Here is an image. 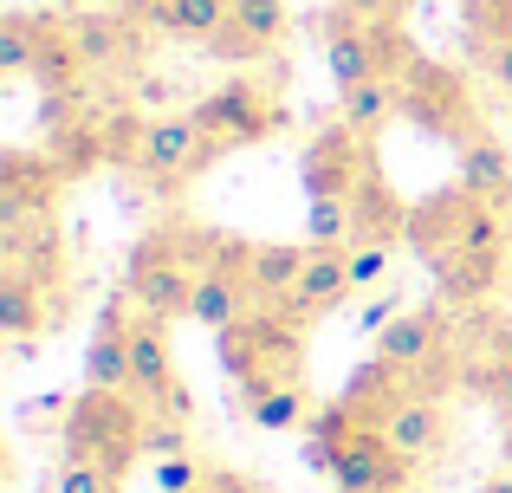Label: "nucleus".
Masks as SVG:
<instances>
[{
    "label": "nucleus",
    "mask_w": 512,
    "mask_h": 493,
    "mask_svg": "<svg viewBox=\"0 0 512 493\" xmlns=\"http://www.w3.org/2000/svg\"><path fill=\"white\" fill-rule=\"evenodd\" d=\"M506 241H512V215H506Z\"/></svg>",
    "instance_id": "nucleus-37"
},
{
    "label": "nucleus",
    "mask_w": 512,
    "mask_h": 493,
    "mask_svg": "<svg viewBox=\"0 0 512 493\" xmlns=\"http://www.w3.org/2000/svg\"><path fill=\"white\" fill-rule=\"evenodd\" d=\"M247 422L266 429V435L299 429V422H312V396H305V383H279V390H266V396H247Z\"/></svg>",
    "instance_id": "nucleus-24"
},
{
    "label": "nucleus",
    "mask_w": 512,
    "mask_h": 493,
    "mask_svg": "<svg viewBox=\"0 0 512 493\" xmlns=\"http://www.w3.org/2000/svg\"><path fill=\"white\" fill-rule=\"evenodd\" d=\"M130 169H137L143 182H156V189H182V182L201 176V169H214L195 111L143 117V137H137V150H130Z\"/></svg>",
    "instance_id": "nucleus-7"
},
{
    "label": "nucleus",
    "mask_w": 512,
    "mask_h": 493,
    "mask_svg": "<svg viewBox=\"0 0 512 493\" xmlns=\"http://www.w3.org/2000/svg\"><path fill=\"white\" fill-rule=\"evenodd\" d=\"M59 493H124V474L104 468V461L65 455V461H59Z\"/></svg>",
    "instance_id": "nucleus-27"
},
{
    "label": "nucleus",
    "mask_w": 512,
    "mask_h": 493,
    "mask_svg": "<svg viewBox=\"0 0 512 493\" xmlns=\"http://www.w3.org/2000/svg\"><path fill=\"white\" fill-rule=\"evenodd\" d=\"M65 189L59 156H33V150H7L0 156V221L26 228V221H46L52 202Z\"/></svg>",
    "instance_id": "nucleus-10"
},
{
    "label": "nucleus",
    "mask_w": 512,
    "mask_h": 493,
    "mask_svg": "<svg viewBox=\"0 0 512 493\" xmlns=\"http://www.w3.org/2000/svg\"><path fill=\"white\" fill-rule=\"evenodd\" d=\"M279 39H286V0H234V7H227V26L208 46V59L247 65V59H260V52H273Z\"/></svg>",
    "instance_id": "nucleus-15"
},
{
    "label": "nucleus",
    "mask_w": 512,
    "mask_h": 493,
    "mask_svg": "<svg viewBox=\"0 0 512 493\" xmlns=\"http://www.w3.org/2000/svg\"><path fill=\"white\" fill-rule=\"evenodd\" d=\"M338 7L363 13V20H376V26H396V20H402V7H409V0H338Z\"/></svg>",
    "instance_id": "nucleus-32"
},
{
    "label": "nucleus",
    "mask_w": 512,
    "mask_h": 493,
    "mask_svg": "<svg viewBox=\"0 0 512 493\" xmlns=\"http://www.w3.org/2000/svg\"><path fill=\"white\" fill-rule=\"evenodd\" d=\"M221 253V234L201 228V221H163L150 228L137 247H130L124 266V299L150 318H188V299H195V279L201 266Z\"/></svg>",
    "instance_id": "nucleus-1"
},
{
    "label": "nucleus",
    "mask_w": 512,
    "mask_h": 493,
    "mask_svg": "<svg viewBox=\"0 0 512 493\" xmlns=\"http://www.w3.org/2000/svg\"><path fill=\"white\" fill-rule=\"evenodd\" d=\"M389 260H396V247L389 241H357L350 247V286H383V273H389Z\"/></svg>",
    "instance_id": "nucleus-28"
},
{
    "label": "nucleus",
    "mask_w": 512,
    "mask_h": 493,
    "mask_svg": "<svg viewBox=\"0 0 512 493\" xmlns=\"http://www.w3.org/2000/svg\"><path fill=\"white\" fill-rule=\"evenodd\" d=\"M480 59H487V72L500 78V91L512 98V33H500V39H487V46H480Z\"/></svg>",
    "instance_id": "nucleus-31"
},
{
    "label": "nucleus",
    "mask_w": 512,
    "mask_h": 493,
    "mask_svg": "<svg viewBox=\"0 0 512 493\" xmlns=\"http://www.w3.org/2000/svg\"><path fill=\"white\" fill-rule=\"evenodd\" d=\"M247 312H253V286H247V241L221 234V253H214V260L201 266V279H195L188 318H195V325H208V331H227V325H240Z\"/></svg>",
    "instance_id": "nucleus-9"
},
{
    "label": "nucleus",
    "mask_w": 512,
    "mask_h": 493,
    "mask_svg": "<svg viewBox=\"0 0 512 493\" xmlns=\"http://www.w3.org/2000/svg\"><path fill=\"white\" fill-rule=\"evenodd\" d=\"M350 247H312V260H305L299 286H292V299L279 305L286 318H299V325H318V318H331L338 305L350 299Z\"/></svg>",
    "instance_id": "nucleus-14"
},
{
    "label": "nucleus",
    "mask_w": 512,
    "mask_h": 493,
    "mask_svg": "<svg viewBox=\"0 0 512 493\" xmlns=\"http://www.w3.org/2000/svg\"><path fill=\"white\" fill-rule=\"evenodd\" d=\"M208 474H201V461L195 455H169V461H156V487L163 493H195Z\"/></svg>",
    "instance_id": "nucleus-30"
},
{
    "label": "nucleus",
    "mask_w": 512,
    "mask_h": 493,
    "mask_svg": "<svg viewBox=\"0 0 512 493\" xmlns=\"http://www.w3.org/2000/svg\"><path fill=\"white\" fill-rule=\"evenodd\" d=\"M441 351H448V325H441V312H396L383 331H376V357H383L389 370H402V377H422V370L441 364Z\"/></svg>",
    "instance_id": "nucleus-12"
},
{
    "label": "nucleus",
    "mask_w": 512,
    "mask_h": 493,
    "mask_svg": "<svg viewBox=\"0 0 512 493\" xmlns=\"http://www.w3.org/2000/svg\"><path fill=\"white\" fill-rule=\"evenodd\" d=\"M480 390H487L493 403H500L506 416H512V338H500V351L480 364Z\"/></svg>",
    "instance_id": "nucleus-29"
},
{
    "label": "nucleus",
    "mask_w": 512,
    "mask_h": 493,
    "mask_svg": "<svg viewBox=\"0 0 512 493\" xmlns=\"http://www.w3.org/2000/svg\"><path fill=\"white\" fill-rule=\"evenodd\" d=\"M454 182H461L467 195H480V202L506 208L512 202V156H506V143L493 137V130H474L467 143H454Z\"/></svg>",
    "instance_id": "nucleus-16"
},
{
    "label": "nucleus",
    "mask_w": 512,
    "mask_h": 493,
    "mask_svg": "<svg viewBox=\"0 0 512 493\" xmlns=\"http://www.w3.org/2000/svg\"><path fill=\"white\" fill-rule=\"evenodd\" d=\"M350 241H357V215H350V202L325 195V202L305 208V247H350Z\"/></svg>",
    "instance_id": "nucleus-25"
},
{
    "label": "nucleus",
    "mask_w": 512,
    "mask_h": 493,
    "mask_svg": "<svg viewBox=\"0 0 512 493\" xmlns=\"http://www.w3.org/2000/svg\"><path fill=\"white\" fill-rule=\"evenodd\" d=\"M338 104H344V124H350V130H363V137H376V130H383L389 117H402V91H396V72H389V78H363V85L338 91Z\"/></svg>",
    "instance_id": "nucleus-23"
},
{
    "label": "nucleus",
    "mask_w": 512,
    "mask_h": 493,
    "mask_svg": "<svg viewBox=\"0 0 512 493\" xmlns=\"http://www.w3.org/2000/svg\"><path fill=\"white\" fill-rule=\"evenodd\" d=\"M195 124H201V137H208V163H221V156L247 150V143L279 137L286 111H279V98L260 91L253 78H234V85L208 91V98L195 104Z\"/></svg>",
    "instance_id": "nucleus-5"
},
{
    "label": "nucleus",
    "mask_w": 512,
    "mask_h": 493,
    "mask_svg": "<svg viewBox=\"0 0 512 493\" xmlns=\"http://www.w3.org/2000/svg\"><path fill=\"white\" fill-rule=\"evenodd\" d=\"M221 364L234 377L240 403L279 390V383H299L305 377V325L286 318L279 305H253L240 325L221 331Z\"/></svg>",
    "instance_id": "nucleus-2"
},
{
    "label": "nucleus",
    "mask_w": 512,
    "mask_h": 493,
    "mask_svg": "<svg viewBox=\"0 0 512 493\" xmlns=\"http://www.w3.org/2000/svg\"><path fill=\"white\" fill-rule=\"evenodd\" d=\"M52 318H59V286L7 266V279H0V331H7V338H33Z\"/></svg>",
    "instance_id": "nucleus-20"
},
{
    "label": "nucleus",
    "mask_w": 512,
    "mask_h": 493,
    "mask_svg": "<svg viewBox=\"0 0 512 493\" xmlns=\"http://www.w3.org/2000/svg\"><path fill=\"white\" fill-rule=\"evenodd\" d=\"M195 493H247V487H240V481H201Z\"/></svg>",
    "instance_id": "nucleus-34"
},
{
    "label": "nucleus",
    "mask_w": 512,
    "mask_h": 493,
    "mask_svg": "<svg viewBox=\"0 0 512 493\" xmlns=\"http://www.w3.org/2000/svg\"><path fill=\"white\" fill-rule=\"evenodd\" d=\"M396 493H422V487H409V481H402V487H396Z\"/></svg>",
    "instance_id": "nucleus-36"
},
{
    "label": "nucleus",
    "mask_w": 512,
    "mask_h": 493,
    "mask_svg": "<svg viewBox=\"0 0 512 493\" xmlns=\"http://www.w3.org/2000/svg\"><path fill=\"white\" fill-rule=\"evenodd\" d=\"M396 91H402V117H409L415 130H428V137H448V143H467L474 130H487L474 117V98H467V78L448 72V65L422 59V52H409L396 72Z\"/></svg>",
    "instance_id": "nucleus-4"
},
{
    "label": "nucleus",
    "mask_w": 512,
    "mask_h": 493,
    "mask_svg": "<svg viewBox=\"0 0 512 493\" xmlns=\"http://www.w3.org/2000/svg\"><path fill=\"white\" fill-rule=\"evenodd\" d=\"M65 26H72V46H78V59H85V72H104V65H117L130 52L124 13H65Z\"/></svg>",
    "instance_id": "nucleus-22"
},
{
    "label": "nucleus",
    "mask_w": 512,
    "mask_h": 493,
    "mask_svg": "<svg viewBox=\"0 0 512 493\" xmlns=\"http://www.w3.org/2000/svg\"><path fill=\"white\" fill-rule=\"evenodd\" d=\"M59 448L78 461H104V468L130 474L137 455H150V409L130 390H78L65 403Z\"/></svg>",
    "instance_id": "nucleus-3"
},
{
    "label": "nucleus",
    "mask_w": 512,
    "mask_h": 493,
    "mask_svg": "<svg viewBox=\"0 0 512 493\" xmlns=\"http://www.w3.org/2000/svg\"><path fill=\"white\" fill-rule=\"evenodd\" d=\"M227 7L234 0H130V20L156 26L169 39H188V46H214V33L227 26Z\"/></svg>",
    "instance_id": "nucleus-18"
},
{
    "label": "nucleus",
    "mask_w": 512,
    "mask_h": 493,
    "mask_svg": "<svg viewBox=\"0 0 512 493\" xmlns=\"http://www.w3.org/2000/svg\"><path fill=\"white\" fill-rule=\"evenodd\" d=\"M312 247L305 241H247V286H253V305H286L292 286H299Z\"/></svg>",
    "instance_id": "nucleus-19"
},
{
    "label": "nucleus",
    "mask_w": 512,
    "mask_h": 493,
    "mask_svg": "<svg viewBox=\"0 0 512 493\" xmlns=\"http://www.w3.org/2000/svg\"><path fill=\"white\" fill-rule=\"evenodd\" d=\"M402 59H409V39H402L396 26H376L350 7H338L325 20V65H331V78H338V91L363 85V78L402 72Z\"/></svg>",
    "instance_id": "nucleus-6"
},
{
    "label": "nucleus",
    "mask_w": 512,
    "mask_h": 493,
    "mask_svg": "<svg viewBox=\"0 0 512 493\" xmlns=\"http://www.w3.org/2000/svg\"><path fill=\"white\" fill-rule=\"evenodd\" d=\"M305 202H325V195H338V202H350L357 195V182L370 176V137L363 130H350L344 117L331 130H318L312 143H305Z\"/></svg>",
    "instance_id": "nucleus-8"
},
{
    "label": "nucleus",
    "mask_w": 512,
    "mask_h": 493,
    "mask_svg": "<svg viewBox=\"0 0 512 493\" xmlns=\"http://www.w3.org/2000/svg\"><path fill=\"white\" fill-rule=\"evenodd\" d=\"M506 461H512V416H506Z\"/></svg>",
    "instance_id": "nucleus-35"
},
{
    "label": "nucleus",
    "mask_w": 512,
    "mask_h": 493,
    "mask_svg": "<svg viewBox=\"0 0 512 493\" xmlns=\"http://www.w3.org/2000/svg\"><path fill=\"white\" fill-rule=\"evenodd\" d=\"M396 312H402L396 299H376V305H363V325H370V331H383V325H389Z\"/></svg>",
    "instance_id": "nucleus-33"
},
{
    "label": "nucleus",
    "mask_w": 512,
    "mask_h": 493,
    "mask_svg": "<svg viewBox=\"0 0 512 493\" xmlns=\"http://www.w3.org/2000/svg\"><path fill=\"white\" fill-rule=\"evenodd\" d=\"M350 215H357V241H389V247L409 241V202L383 182V169H370V176L357 182ZM357 241H350V247H357Z\"/></svg>",
    "instance_id": "nucleus-21"
},
{
    "label": "nucleus",
    "mask_w": 512,
    "mask_h": 493,
    "mask_svg": "<svg viewBox=\"0 0 512 493\" xmlns=\"http://www.w3.org/2000/svg\"><path fill=\"white\" fill-rule=\"evenodd\" d=\"M130 331H137V305L111 299L85 344V390H130Z\"/></svg>",
    "instance_id": "nucleus-13"
},
{
    "label": "nucleus",
    "mask_w": 512,
    "mask_h": 493,
    "mask_svg": "<svg viewBox=\"0 0 512 493\" xmlns=\"http://www.w3.org/2000/svg\"><path fill=\"white\" fill-rule=\"evenodd\" d=\"M383 435L396 442V455H409V461H428V455H441V448H448V409H441V396H428V390H409L396 409H389Z\"/></svg>",
    "instance_id": "nucleus-17"
},
{
    "label": "nucleus",
    "mask_w": 512,
    "mask_h": 493,
    "mask_svg": "<svg viewBox=\"0 0 512 493\" xmlns=\"http://www.w3.org/2000/svg\"><path fill=\"white\" fill-rule=\"evenodd\" d=\"M415 461L396 455V442H389L383 429H350L338 442V461H331V487L338 493H396L409 481Z\"/></svg>",
    "instance_id": "nucleus-11"
},
{
    "label": "nucleus",
    "mask_w": 512,
    "mask_h": 493,
    "mask_svg": "<svg viewBox=\"0 0 512 493\" xmlns=\"http://www.w3.org/2000/svg\"><path fill=\"white\" fill-rule=\"evenodd\" d=\"M39 59V13H7L0 20V72H33Z\"/></svg>",
    "instance_id": "nucleus-26"
}]
</instances>
